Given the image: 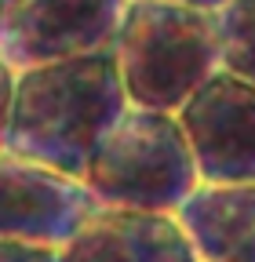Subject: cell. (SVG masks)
Wrapping results in <instances>:
<instances>
[{"label":"cell","instance_id":"6da1fadb","mask_svg":"<svg viewBox=\"0 0 255 262\" xmlns=\"http://www.w3.org/2000/svg\"><path fill=\"white\" fill-rule=\"evenodd\" d=\"M128 106L113 48L29 66L15 77V102L0 146L84 179L95 149Z\"/></svg>","mask_w":255,"mask_h":262},{"label":"cell","instance_id":"7a4b0ae2","mask_svg":"<svg viewBox=\"0 0 255 262\" xmlns=\"http://www.w3.org/2000/svg\"><path fill=\"white\" fill-rule=\"evenodd\" d=\"M113 55L128 102L179 113L186 98L222 70L215 11L179 0H128Z\"/></svg>","mask_w":255,"mask_h":262},{"label":"cell","instance_id":"3957f363","mask_svg":"<svg viewBox=\"0 0 255 262\" xmlns=\"http://www.w3.org/2000/svg\"><path fill=\"white\" fill-rule=\"evenodd\" d=\"M197 182V160L179 117L142 106L124 110L84 171V186L102 208L168 215L182 208Z\"/></svg>","mask_w":255,"mask_h":262},{"label":"cell","instance_id":"277c9868","mask_svg":"<svg viewBox=\"0 0 255 262\" xmlns=\"http://www.w3.org/2000/svg\"><path fill=\"white\" fill-rule=\"evenodd\" d=\"M128 0H0V58L29 70L113 48Z\"/></svg>","mask_w":255,"mask_h":262},{"label":"cell","instance_id":"5b68a950","mask_svg":"<svg viewBox=\"0 0 255 262\" xmlns=\"http://www.w3.org/2000/svg\"><path fill=\"white\" fill-rule=\"evenodd\" d=\"M99 208L84 179L0 146V237L62 248Z\"/></svg>","mask_w":255,"mask_h":262},{"label":"cell","instance_id":"8992f818","mask_svg":"<svg viewBox=\"0 0 255 262\" xmlns=\"http://www.w3.org/2000/svg\"><path fill=\"white\" fill-rule=\"evenodd\" d=\"M175 117L201 182H255V84L219 70Z\"/></svg>","mask_w":255,"mask_h":262},{"label":"cell","instance_id":"52a82bcc","mask_svg":"<svg viewBox=\"0 0 255 262\" xmlns=\"http://www.w3.org/2000/svg\"><path fill=\"white\" fill-rule=\"evenodd\" d=\"M58 262H201L168 211L99 208L58 248Z\"/></svg>","mask_w":255,"mask_h":262},{"label":"cell","instance_id":"ba28073f","mask_svg":"<svg viewBox=\"0 0 255 262\" xmlns=\"http://www.w3.org/2000/svg\"><path fill=\"white\" fill-rule=\"evenodd\" d=\"M175 219L201 262H255V182H197Z\"/></svg>","mask_w":255,"mask_h":262},{"label":"cell","instance_id":"9c48e42d","mask_svg":"<svg viewBox=\"0 0 255 262\" xmlns=\"http://www.w3.org/2000/svg\"><path fill=\"white\" fill-rule=\"evenodd\" d=\"M222 70L255 84V0H226L215 8Z\"/></svg>","mask_w":255,"mask_h":262},{"label":"cell","instance_id":"30bf717a","mask_svg":"<svg viewBox=\"0 0 255 262\" xmlns=\"http://www.w3.org/2000/svg\"><path fill=\"white\" fill-rule=\"evenodd\" d=\"M0 262H58V248H44V244H26V241L0 237Z\"/></svg>","mask_w":255,"mask_h":262},{"label":"cell","instance_id":"8fae6325","mask_svg":"<svg viewBox=\"0 0 255 262\" xmlns=\"http://www.w3.org/2000/svg\"><path fill=\"white\" fill-rule=\"evenodd\" d=\"M15 70L0 58V142H4V131H8V117H11V102H15Z\"/></svg>","mask_w":255,"mask_h":262},{"label":"cell","instance_id":"7c38bea8","mask_svg":"<svg viewBox=\"0 0 255 262\" xmlns=\"http://www.w3.org/2000/svg\"><path fill=\"white\" fill-rule=\"evenodd\" d=\"M179 4H194V8H208V11H215V8L226 4V0H179Z\"/></svg>","mask_w":255,"mask_h":262}]
</instances>
